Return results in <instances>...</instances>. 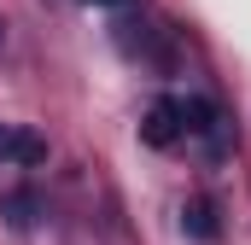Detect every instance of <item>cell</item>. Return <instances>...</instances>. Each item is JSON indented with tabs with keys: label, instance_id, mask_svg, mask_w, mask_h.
Returning a JSON list of instances; mask_svg holds the SVG:
<instances>
[{
	"label": "cell",
	"instance_id": "cell-6",
	"mask_svg": "<svg viewBox=\"0 0 251 245\" xmlns=\"http://www.w3.org/2000/svg\"><path fill=\"white\" fill-rule=\"evenodd\" d=\"M0 41H6V29H0Z\"/></svg>",
	"mask_w": 251,
	"mask_h": 245
},
{
	"label": "cell",
	"instance_id": "cell-1",
	"mask_svg": "<svg viewBox=\"0 0 251 245\" xmlns=\"http://www.w3.org/2000/svg\"><path fill=\"white\" fill-rule=\"evenodd\" d=\"M181 134H187V128H181V99H170V94H164V99H152V105H146V117H140V140H146V146H158V152H164V146H176Z\"/></svg>",
	"mask_w": 251,
	"mask_h": 245
},
{
	"label": "cell",
	"instance_id": "cell-2",
	"mask_svg": "<svg viewBox=\"0 0 251 245\" xmlns=\"http://www.w3.org/2000/svg\"><path fill=\"white\" fill-rule=\"evenodd\" d=\"M0 158L6 164H47V140L35 134V128H12V122H0Z\"/></svg>",
	"mask_w": 251,
	"mask_h": 245
},
{
	"label": "cell",
	"instance_id": "cell-4",
	"mask_svg": "<svg viewBox=\"0 0 251 245\" xmlns=\"http://www.w3.org/2000/svg\"><path fill=\"white\" fill-rule=\"evenodd\" d=\"M181 222H187L199 240H216V210H210V198H193L187 210H181Z\"/></svg>",
	"mask_w": 251,
	"mask_h": 245
},
{
	"label": "cell",
	"instance_id": "cell-3",
	"mask_svg": "<svg viewBox=\"0 0 251 245\" xmlns=\"http://www.w3.org/2000/svg\"><path fill=\"white\" fill-rule=\"evenodd\" d=\"M0 210H6V222H12V228H29V222H35V210H41V198H35L29 187H18V193H6V204H0Z\"/></svg>",
	"mask_w": 251,
	"mask_h": 245
},
{
	"label": "cell",
	"instance_id": "cell-5",
	"mask_svg": "<svg viewBox=\"0 0 251 245\" xmlns=\"http://www.w3.org/2000/svg\"><path fill=\"white\" fill-rule=\"evenodd\" d=\"M82 6H128V0H82Z\"/></svg>",
	"mask_w": 251,
	"mask_h": 245
}]
</instances>
